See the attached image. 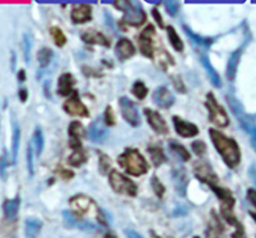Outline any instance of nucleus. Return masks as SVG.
<instances>
[{"label": "nucleus", "mask_w": 256, "mask_h": 238, "mask_svg": "<svg viewBox=\"0 0 256 238\" xmlns=\"http://www.w3.org/2000/svg\"><path fill=\"white\" fill-rule=\"evenodd\" d=\"M208 134L214 148L227 167L233 169L240 164L241 150L234 138L215 128H209Z\"/></svg>", "instance_id": "nucleus-1"}, {"label": "nucleus", "mask_w": 256, "mask_h": 238, "mask_svg": "<svg viewBox=\"0 0 256 238\" xmlns=\"http://www.w3.org/2000/svg\"><path fill=\"white\" fill-rule=\"evenodd\" d=\"M70 211L79 221H85L84 218L96 219L98 223L106 224V219L102 210L98 208L96 202L89 196L79 194L69 200Z\"/></svg>", "instance_id": "nucleus-2"}, {"label": "nucleus", "mask_w": 256, "mask_h": 238, "mask_svg": "<svg viewBox=\"0 0 256 238\" xmlns=\"http://www.w3.org/2000/svg\"><path fill=\"white\" fill-rule=\"evenodd\" d=\"M113 6L123 12L122 18L119 22V25L121 26L123 30L125 26L139 28L141 27L147 20V14L142 7L141 3L135 1H114Z\"/></svg>", "instance_id": "nucleus-3"}, {"label": "nucleus", "mask_w": 256, "mask_h": 238, "mask_svg": "<svg viewBox=\"0 0 256 238\" xmlns=\"http://www.w3.org/2000/svg\"><path fill=\"white\" fill-rule=\"evenodd\" d=\"M117 163L129 175L139 177L146 174L149 170V165L140 151L136 148L127 147L117 157Z\"/></svg>", "instance_id": "nucleus-4"}, {"label": "nucleus", "mask_w": 256, "mask_h": 238, "mask_svg": "<svg viewBox=\"0 0 256 238\" xmlns=\"http://www.w3.org/2000/svg\"><path fill=\"white\" fill-rule=\"evenodd\" d=\"M204 106L208 111V120L217 127L225 128L229 125V116L224 107L218 103V101L212 92L206 94V100Z\"/></svg>", "instance_id": "nucleus-5"}, {"label": "nucleus", "mask_w": 256, "mask_h": 238, "mask_svg": "<svg viewBox=\"0 0 256 238\" xmlns=\"http://www.w3.org/2000/svg\"><path fill=\"white\" fill-rule=\"evenodd\" d=\"M109 184L112 190L117 193L129 197H135L137 195V185L130 178L113 169L109 173Z\"/></svg>", "instance_id": "nucleus-6"}, {"label": "nucleus", "mask_w": 256, "mask_h": 238, "mask_svg": "<svg viewBox=\"0 0 256 238\" xmlns=\"http://www.w3.org/2000/svg\"><path fill=\"white\" fill-rule=\"evenodd\" d=\"M119 107H120L121 116L127 124L131 127H139L141 125V117L137 106L127 96L119 98Z\"/></svg>", "instance_id": "nucleus-7"}, {"label": "nucleus", "mask_w": 256, "mask_h": 238, "mask_svg": "<svg viewBox=\"0 0 256 238\" xmlns=\"http://www.w3.org/2000/svg\"><path fill=\"white\" fill-rule=\"evenodd\" d=\"M156 34L155 26L153 24H148L142 32L139 34L138 45L142 56L153 59L154 58V47H153V37Z\"/></svg>", "instance_id": "nucleus-8"}, {"label": "nucleus", "mask_w": 256, "mask_h": 238, "mask_svg": "<svg viewBox=\"0 0 256 238\" xmlns=\"http://www.w3.org/2000/svg\"><path fill=\"white\" fill-rule=\"evenodd\" d=\"M63 110L70 116H79L83 118H87L90 116V112L80 99L79 93L75 90L70 98H68L63 103Z\"/></svg>", "instance_id": "nucleus-9"}, {"label": "nucleus", "mask_w": 256, "mask_h": 238, "mask_svg": "<svg viewBox=\"0 0 256 238\" xmlns=\"http://www.w3.org/2000/svg\"><path fill=\"white\" fill-rule=\"evenodd\" d=\"M86 136L91 142L96 144H102L108 139L109 130L101 117H98L90 123Z\"/></svg>", "instance_id": "nucleus-10"}, {"label": "nucleus", "mask_w": 256, "mask_h": 238, "mask_svg": "<svg viewBox=\"0 0 256 238\" xmlns=\"http://www.w3.org/2000/svg\"><path fill=\"white\" fill-rule=\"evenodd\" d=\"M174 130L182 138H192L199 134V128L196 124L184 120L178 115L172 116Z\"/></svg>", "instance_id": "nucleus-11"}, {"label": "nucleus", "mask_w": 256, "mask_h": 238, "mask_svg": "<svg viewBox=\"0 0 256 238\" xmlns=\"http://www.w3.org/2000/svg\"><path fill=\"white\" fill-rule=\"evenodd\" d=\"M143 113L146 117L147 123L153 131L161 135H166L169 132V128L165 119L158 111L152 110L150 108H144Z\"/></svg>", "instance_id": "nucleus-12"}, {"label": "nucleus", "mask_w": 256, "mask_h": 238, "mask_svg": "<svg viewBox=\"0 0 256 238\" xmlns=\"http://www.w3.org/2000/svg\"><path fill=\"white\" fill-rule=\"evenodd\" d=\"M152 100L154 104L161 109L171 108L175 103L174 95L165 86H158L153 91Z\"/></svg>", "instance_id": "nucleus-13"}, {"label": "nucleus", "mask_w": 256, "mask_h": 238, "mask_svg": "<svg viewBox=\"0 0 256 238\" xmlns=\"http://www.w3.org/2000/svg\"><path fill=\"white\" fill-rule=\"evenodd\" d=\"M70 19L73 24H84L92 20V6L90 4H75L70 13Z\"/></svg>", "instance_id": "nucleus-14"}, {"label": "nucleus", "mask_w": 256, "mask_h": 238, "mask_svg": "<svg viewBox=\"0 0 256 238\" xmlns=\"http://www.w3.org/2000/svg\"><path fill=\"white\" fill-rule=\"evenodd\" d=\"M87 131H85L84 126L78 120L71 121L68 126V136H69V147L73 150L82 148L81 139L86 135Z\"/></svg>", "instance_id": "nucleus-15"}, {"label": "nucleus", "mask_w": 256, "mask_h": 238, "mask_svg": "<svg viewBox=\"0 0 256 238\" xmlns=\"http://www.w3.org/2000/svg\"><path fill=\"white\" fill-rule=\"evenodd\" d=\"M114 53L119 61L124 62L135 55L136 48L131 40L126 37H121L115 45Z\"/></svg>", "instance_id": "nucleus-16"}, {"label": "nucleus", "mask_w": 256, "mask_h": 238, "mask_svg": "<svg viewBox=\"0 0 256 238\" xmlns=\"http://www.w3.org/2000/svg\"><path fill=\"white\" fill-rule=\"evenodd\" d=\"M80 38L85 44L87 45H99L106 48H110L111 45L110 40L104 35L103 33H101L100 31H97L93 28H89L82 32Z\"/></svg>", "instance_id": "nucleus-17"}, {"label": "nucleus", "mask_w": 256, "mask_h": 238, "mask_svg": "<svg viewBox=\"0 0 256 238\" xmlns=\"http://www.w3.org/2000/svg\"><path fill=\"white\" fill-rule=\"evenodd\" d=\"M11 128H12V137H11V163L13 166L17 163L18 158V152L21 140V129L17 118L13 115L11 117Z\"/></svg>", "instance_id": "nucleus-18"}, {"label": "nucleus", "mask_w": 256, "mask_h": 238, "mask_svg": "<svg viewBox=\"0 0 256 238\" xmlns=\"http://www.w3.org/2000/svg\"><path fill=\"white\" fill-rule=\"evenodd\" d=\"M195 176L201 181L210 185H216L218 182V176L213 171L211 166L205 162L196 163L194 167Z\"/></svg>", "instance_id": "nucleus-19"}, {"label": "nucleus", "mask_w": 256, "mask_h": 238, "mask_svg": "<svg viewBox=\"0 0 256 238\" xmlns=\"http://www.w3.org/2000/svg\"><path fill=\"white\" fill-rule=\"evenodd\" d=\"M75 83H76L75 78L71 73L69 72L62 73L57 81V90H56L57 94L62 97H66L68 95L72 94L75 91L73 89Z\"/></svg>", "instance_id": "nucleus-20"}, {"label": "nucleus", "mask_w": 256, "mask_h": 238, "mask_svg": "<svg viewBox=\"0 0 256 238\" xmlns=\"http://www.w3.org/2000/svg\"><path fill=\"white\" fill-rule=\"evenodd\" d=\"M172 180L174 184L175 191L182 197L187 193V186H188V177L185 170L181 167L174 168L172 170Z\"/></svg>", "instance_id": "nucleus-21"}, {"label": "nucleus", "mask_w": 256, "mask_h": 238, "mask_svg": "<svg viewBox=\"0 0 256 238\" xmlns=\"http://www.w3.org/2000/svg\"><path fill=\"white\" fill-rule=\"evenodd\" d=\"M206 238H226L225 228L214 211H212L211 221L206 230Z\"/></svg>", "instance_id": "nucleus-22"}, {"label": "nucleus", "mask_w": 256, "mask_h": 238, "mask_svg": "<svg viewBox=\"0 0 256 238\" xmlns=\"http://www.w3.org/2000/svg\"><path fill=\"white\" fill-rule=\"evenodd\" d=\"M42 228V221L38 218L29 217L25 220L24 234L25 238H37Z\"/></svg>", "instance_id": "nucleus-23"}, {"label": "nucleus", "mask_w": 256, "mask_h": 238, "mask_svg": "<svg viewBox=\"0 0 256 238\" xmlns=\"http://www.w3.org/2000/svg\"><path fill=\"white\" fill-rule=\"evenodd\" d=\"M20 207V198L16 196L13 199H6L3 203V212L8 220H13L18 214Z\"/></svg>", "instance_id": "nucleus-24"}, {"label": "nucleus", "mask_w": 256, "mask_h": 238, "mask_svg": "<svg viewBox=\"0 0 256 238\" xmlns=\"http://www.w3.org/2000/svg\"><path fill=\"white\" fill-rule=\"evenodd\" d=\"M147 152L148 154L150 155V158L152 160L153 165L155 167H159L161 166L163 163L167 162L168 158L166 157L164 150L157 145H150L147 148Z\"/></svg>", "instance_id": "nucleus-25"}, {"label": "nucleus", "mask_w": 256, "mask_h": 238, "mask_svg": "<svg viewBox=\"0 0 256 238\" xmlns=\"http://www.w3.org/2000/svg\"><path fill=\"white\" fill-rule=\"evenodd\" d=\"M166 32H167V38H168L170 45L172 46V48L176 51V52L181 53L184 50V43L182 39L180 38L179 34L175 30V28L172 25H168L166 27Z\"/></svg>", "instance_id": "nucleus-26"}, {"label": "nucleus", "mask_w": 256, "mask_h": 238, "mask_svg": "<svg viewBox=\"0 0 256 238\" xmlns=\"http://www.w3.org/2000/svg\"><path fill=\"white\" fill-rule=\"evenodd\" d=\"M54 57L53 50L49 47H42L37 52V61L39 64V70H44L47 68Z\"/></svg>", "instance_id": "nucleus-27"}, {"label": "nucleus", "mask_w": 256, "mask_h": 238, "mask_svg": "<svg viewBox=\"0 0 256 238\" xmlns=\"http://www.w3.org/2000/svg\"><path fill=\"white\" fill-rule=\"evenodd\" d=\"M33 144L34 151H35V156L39 158L42 154L44 149V135L40 126H36L33 131Z\"/></svg>", "instance_id": "nucleus-28"}, {"label": "nucleus", "mask_w": 256, "mask_h": 238, "mask_svg": "<svg viewBox=\"0 0 256 238\" xmlns=\"http://www.w3.org/2000/svg\"><path fill=\"white\" fill-rule=\"evenodd\" d=\"M169 148L171 149L172 152H174L175 154L183 161V162H187L191 159V154L190 152L186 149V147L184 145H182L181 143L175 141V140H171L169 142Z\"/></svg>", "instance_id": "nucleus-29"}, {"label": "nucleus", "mask_w": 256, "mask_h": 238, "mask_svg": "<svg viewBox=\"0 0 256 238\" xmlns=\"http://www.w3.org/2000/svg\"><path fill=\"white\" fill-rule=\"evenodd\" d=\"M33 47V38L29 32H25L22 37V49H23V58L27 65L31 61V51Z\"/></svg>", "instance_id": "nucleus-30"}, {"label": "nucleus", "mask_w": 256, "mask_h": 238, "mask_svg": "<svg viewBox=\"0 0 256 238\" xmlns=\"http://www.w3.org/2000/svg\"><path fill=\"white\" fill-rule=\"evenodd\" d=\"M87 156L85 154V152L82 148L73 150L72 154L68 157V163H69L73 167H80L84 163H86Z\"/></svg>", "instance_id": "nucleus-31"}, {"label": "nucleus", "mask_w": 256, "mask_h": 238, "mask_svg": "<svg viewBox=\"0 0 256 238\" xmlns=\"http://www.w3.org/2000/svg\"><path fill=\"white\" fill-rule=\"evenodd\" d=\"M49 33H50L51 37H52V39H53L54 44L57 47L61 48L67 43V37L60 27L52 26L49 29Z\"/></svg>", "instance_id": "nucleus-32"}, {"label": "nucleus", "mask_w": 256, "mask_h": 238, "mask_svg": "<svg viewBox=\"0 0 256 238\" xmlns=\"http://www.w3.org/2000/svg\"><path fill=\"white\" fill-rule=\"evenodd\" d=\"M148 92H149V89L147 88L145 83L142 82L141 80H137L133 83L132 88H131V93L138 100L145 99Z\"/></svg>", "instance_id": "nucleus-33"}, {"label": "nucleus", "mask_w": 256, "mask_h": 238, "mask_svg": "<svg viewBox=\"0 0 256 238\" xmlns=\"http://www.w3.org/2000/svg\"><path fill=\"white\" fill-rule=\"evenodd\" d=\"M98 154H99L98 170H99L100 174L104 175L110 170L111 165H112V161H111L110 157L107 154H105V153H103V152L98 151Z\"/></svg>", "instance_id": "nucleus-34"}, {"label": "nucleus", "mask_w": 256, "mask_h": 238, "mask_svg": "<svg viewBox=\"0 0 256 238\" xmlns=\"http://www.w3.org/2000/svg\"><path fill=\"white\" fill-rule=\"evenodd\" d=\"M182 29H183L184 33L186 34V36L188 37V39L191 40L193 43H195V44H197L199 46H202V45L206 44V40L205 39L202 38L199 35H197V34L195 32H193L192 29L189 28L186 24H182Z\"/></svg>", "instance_id": "nucleus-35"}, {"label": "nucleus", "mask_w": 256, "mask_h": 238, "mask_svg": "<svg viewBox=\"0 0 256 238\" xmlns=\"http://www.w3.org/2000/svg\"><path fill=\"white\" fill-rule=\"evenodd\" d=\"M34 148L31 143H28L26 148V162H27V170L30 176L34 175Z\"/></svg>", "instance_id": "nucleus-36"}, {"label": "nucleus", "mask_w": 256, "mask_h": 238, "mask_svg": "<svg viewBox=\"0 0 256 238\" xmlns=\"http://www.w3.org/2000/svg\"><path fill=\"white\" fill-rule=\"evenodd\" d=\"M150 184H151V187L153 191H154V193L159 197V198H162L164 193H165V187L164 185L160 182V180L158 179L157 176L153 175L150 179Z\"/></svg>", "instance_id": "nucleus-37"}, {"label": "nucleus", "mask_w": 256, "mask_h": 238, "mask_svg": "<svg viewBox=\"0 0 256 238\" xmlns=\"http://www.w3.org/2000/svg\"><path fill=\"white\" fill-rule=\"evenodd\" d=\"M191 148L192 151L195 155L198 157H202L204 154H205L207 151V145L206 143L202 141V140H195L191 143Z\"/></svg>", "instance_id": "nucleus-38"}, {"label": "nucleus", "mask_w": 256, "mask_h": 238, "mask_svg": "<svg viewBox=\"0 0 256 238\" xmlns=\"http://www.w3.org/2000/svg\"><path fill=\"white\" fill-rule=\"evenodd\" d=\"M103 121H104V123H105V125L107 127L115 126L116 118H115L112 106H110V105L106 106V108L104 110V113H103Z\"/></svg>", "instance_id": "nucleus-39"}, {"label": "nucleus", "mask_w": 256, "mask_h": 238, "mask_svg": "<svg viewBox=\"0 0 256 238\" xmlns=\"http://www.w3.org/2000/svg\"><path fill=\"white\" fill-rule=\"evenodd\" d=\"M171 81H172V84H173V87L175 88V90L180 93V94H186L187 92V89H186V86L185 84L181 78L180 75H173L171 76Z\"/></svg>", "instance_id": "nucleus-40"}, {"label": "nucleus", "mask_w": 256, "mask_h": 238, "mask_svg": "<svg viewBox=\"0 0 256 238\" xmlns=\"http://www.w3.org/2000/svg\"><path fill=\"white\" fill-rule=\"evenodd\" d=\"M165 5V9L167 11V13L171 16V17H175L179 10H180V4L178 2L175 1H167L164 3Z\"/></svg>", "instance_id": "nucleus-41"}, {"label": "nucleus", "mask_w": 256, "mask_h": 238, "mask_svg": "<svg viewBox=\"0 0 256 238\" xmlns=\"http://www.w3.org/2000/svg\"><path fill=\"white\" fill-rule=\"evenodd\" d=\"M151 15L153 17V19L156 22V24L159 26L160 29H164L165 25H164V20H163V17L160 13V11L157 9V7H153L151 9Z\"/></svg>", "instance_id": "nucleus-42"}, {"label": "nucleus", "mask_w": 256, "mask_h": 238, "mask_svg": "<svg viewBox=\"0 0 256 238\" xmlns=\"http://www.w3.org/2000/svg\"><path fill=\"white\" fill-rule=\"evenodd\" d=\"M8 166V152L6 148L2 149L1 160H0V170H1V177L2 179L5 178V169Z\"/></svg>", "instance_id": "nucleus-43"}, {"label": "nucleus", "mask_w": 256, "mask_h": 238, "mask_svg": "<svg viewBox=\"0 0 256 238\" xmlns=\"http://www.w3.org/2000/svg\"><path fill=\"white\" fill-rule=\"evenodd\" d=\"M201 62H202L203 66L205 67V69L207 70V72L210 74V77H211V79H212V82H213L214 84H217V82H218V77H216V73H215V71L213 70V68L211 67V65H210V63H209V61H208V59H207L206 57H202V58H201Z\"/></svg>", "instance_id": "nucleus-44"}, {"label": "nucleus", "mask_w": 256, "mask_h": 238, "mask_svg": "<svg viewBox=\"0 0 256 238\" xmlns=\"http://www.w3.org/2000/svg\"><path fill=\"white\" fill-rule=\"evenodd\" d=\"M42 91H43V94H44V96H45L46 99L52 100V93H51V80L46 79L43 82Z\"/></svg>", "instance_id": "nucleus-45"}, {"label": "nucleus", "mask_w": 256, "mask_h": 238, "mask_svg": "<svg viewBox=\"0 0 256 238\" xmlns=\"http://www.w3.org/2000/svg\"><path fill=\"white\" fill-rule=\"evenodd\" d=\"M234 227H235V231L232 234V238H245L244 227L240 222H238Z\"/></svg>", "instance_id": "nucleus-46"}, {"label": "nucleus", "mask_w": 256, "mask_h": 238, "mask_svg": "<svg viewBox=\"0 0 256 238\" xmlns=\"http://www.w3.org/2000/svg\"><path fill=\"white\" fill-rule=\"evenodd\" d=\"M104 19H105V25L109 28V30L114 31L115 27H114L113 17L111 16V14L107 10H105V13H104Z\"/></svg>", "instance_id": "nucleus-47"}, {"label": "nucleus", "mask_w": 256, "mask_h": 238, "mask_svg": "<svg viewBox=\"0 0 256 238\" xmlns=\"http://www.w3.org/2000/svg\"><path fill=\"white\" fill-rule=\"evenodd\" d=\"M82 72L85 76L87 77H91V76H94V77H97V76H101L100 73H98L96 70H93L92 68L88 67V66H83L82 67Z\"/></svg>", "instance_id": "nucleus-48"}, {"label": "nucleus", "mask_w": 256, "mask_h": 238, "mask_svg": "<svg viewBox=\"0 0 256 238\" xmlns=\"http://www.w3.org/2000/svg\"><path fill=\"white\" fill-rule=\"evenodd\" d=\"M246 196H247L248 201L252 204L253 207L256 209V189L249 188V189L247 190Z\"/></svg>", "instance_id": "nucleus-49"}, {"label": "nucleus", "mask_w": 256, "mask_h": 238, "mask_svg": "<svg viewBox=\"0 0 256 238\" xmlns=\"http://www.w3.org/2000/svg\"><path fill=\"white\" fill-rule=\"evenodd\" d=\"M28 96H29V94H28L27 88L22 87L18 90V97H19V100L22 102V103H25L28 99Z\"/></svg>", "instance_id": "nucleus-50"}, {"label": "nucleus", "mask_w": 256, "mask_h": 238, "mask_svg": "<svg viewBox=\"0 0 256 238\" xmlns=\"http://www.w3.org/2000/svg\"><path fill=\"white\" fill-rule=\"evenodd\" d=\"M17 67V54L14 52L13 50H11V54H10V69L12 72L15 71Z\"/></svg>", "instance_id": "nucleus-51"}, {"label": "nucleus", "mask_w": 256, "mask_h": 238, "mask_svg": "<svg viewBox=\"0 0 256 238\" xmlns=\"http://www.w3.org/2000/svg\"><path fill=\"white\" fill-rule=\"evenodd\" d=\"M59 173L61 174V176H62L63 178H66V179H69V178H71V177L74 176L73 172L70 171V170H68V169H63V168L60 170Z\"/></svg>", "instance_id": "nucleus-52"}, {"label": "nucleus", "mask_w": 256, "mask_h": 238, "mask_svg": "<svg viewBox=\"0 0 256 238\" xmlns=\"http://www.w3.org/2000/svg\"><path fill=\"white\" fill-rule=\"evenodd\" d=\"M125 234H126V237L127 238H144L143 236H141L138 232H136L134 230H131V229H128L125 231Z\"/></svg>", "instance_id": "nucleus-53"}, {"label": "nucleus", "mask_w": 256, "mask_h": 238, "mask_svg": "<svg viewBox=\"0 0 256 238\" xmlns=\"http://www.w3.org/2000/svg\"><path fill=\"white\" fill-rule=\"evenodd\" d=\"M27 79V74L24 69H20L18 72H17V80L19 82H24Z\"/></svg>", "instance_id": "nucleus-54"}, {"label": "nucleus", "mask_w": 256, "mask_h": 238, "mask_svg": "<svg viewBox=\"0 0 256 238\" xmlns=\"http://www.w3.org/2000/svg\"><path fill=\"white\" fill-rule=\"evenodd\" d=\"M250 215H251V217L253 218L254 222L256 223V212H250Z\"/></svg>", "instance_id": "nucleus-55"}, {"label": "nucleus", "mask_w": 256, "mask_h": 238, "mask_svg": "<svg viewBox=\"0 0 256 238\" xmlns=\"http://www.w3.org/2000/svg\"><path fill=\"white\" fill-rule=\"evenodd\" d=\"M6 104H7V100L5 99V100H4V105H3V110L6 109Z\"/></svg>", "instance_id": "nucleus-56"}, {"label": "nucleus", "mask_w": 256, "mask_h": 238, "mask_svg": "<svg viewBox=\"0 0 256 238\" xmlns=\"http://www.w3.org/2000/svg\"><path fill=\"white\" fill-rule=\"evenodd\" d=\"M194 238H199V237H198V236H195V237H194Z\"/></svg>", "instance_id": "nucleus-57"}]
</instances>
